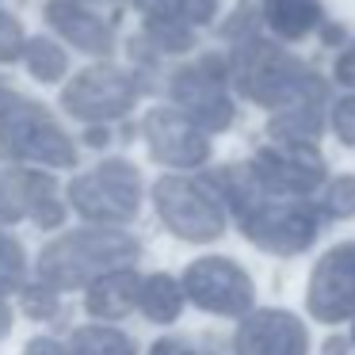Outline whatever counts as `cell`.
Listing matches in <instances>:
<instances>
[{
  "label": "cell",
  "mask_w": 355,
  "mask_h": 355,
  "mask_svg": "<svg viewBox=\"0 0 355 355\" xmlns=\"http://www.w3.org/2000/svg\"><path fill=\"white\" fill-rule=\"evenodd\" d=\"M141 39L153 42V50H161V54H184V50H191V24H184V19H172V16H146V24H141Z\"/></svg>",
  "instance_id": "obj_21"
},
{
  "label": "cell",
  "mask_w": 355,
  "mask_h": 355,
  "mask_svg": "<svg viewBox=\"0 0 355 355\" xmlns=\"http://www.w3.org/2000/svg\"><path fill=\"white\" fill-rule=\"evenodd\" d=\"M153 202H157L161 222L180 241H191V245L218 241L225 233V225H230V202L207 180L161 176L153 187Z\"/></svg>",
  "instance_id": "obj_4"
},
{
  "label": "cell",
  "mask_w": 355,
  "mask_h": 355,
  "mask_svg": "<svg viewBox=\"0 0 355 355\" xmlns=\"http://www.w3.org/2000/svg\"><path fill=\"white\" fill-rule=\"evenodd\" d=\"M31 218L42 230L62 225L65 207L58 199V184L35 168H0V225Z\"/></svg>",
  "instance_id": "obj_11"
},
{
  "label": "cell",
  "mask_w": 355,
  "mask_h": 355,
  "mask_svg": "<svg viewBox=\"0 0 355 355\" xmlns=\"http://www.w3.org/2000/svg\"><path fill=\"white\" fill-rule=\"evenodd\" d=\"M146 16H172V19H184L191 27H202L214 19L218 12V0H134Z\"/></svg>",
  "instance_id": "obj_23"
},
{
  "label": "cell",
  "mask_w": 355,
  "mask_h": 355,
  "mask_svg": "<svg viewBox=\"0 0 355 355\" xmlns=\"http://www.w3.org/2000/svg\"><path fill=\"white\" fill-rule=\"evenodd\" d=\"M46 19L62 39H69L80 54L92 58H107L115 50V39H111V27L96 16L92 8H85L80 0H50L46 4Z\"/></svg>",
  "instance_id": "obj_15"
},
{
  "label": "cell",
  "mask_w": 355,
  "mask_h": 355,
  "mask_svg": "<svg viewBox=\"0 0 355 355\" xmlns=\"http://www.w3.org/2000/svg\"><path fill=\"white\" fill-rule=\"evenodd\" d=\"M184 283H176L172 275H164V271H157V275L141 279V291H138V309L149 317V321L157 324H168L180 317V309H184Z\"/></svg>",
  "instance_id": "obj_19"
},
{
  "label": "cell",
  "mask_w": 355,
  "mask_h": 355,
  "mask_svg": "<svg viewBox=\"0 0 355 355\" xmlns=\"http://www.w3.org/2000/svg\"><path fill=\"white\" fill-rule=\"evenodd\" d=\"M149 355H202V352H195L191 344H184V340H157Z\"/></svg>",
  "instance_id": "obj_31"
},
{
  "label": "cell",
  "mask_w": 355,
  "mask_h": 355,
  "mask_svg": "<svg viewBox=\"0 0 355 355\" xmlns=\"http://www.w3.org/2000/svg\"><path fill=\"white\" fill-rule=\"evenodd\" d=\"M184 291L199 309L218 317H245L252 313V279L241 263L222 256H202L184 271Z\"/></svg>",
  "instance_id": "obj_8"
},
{
  "label": "cell",
  "mask_w": 355,
  "mask_h": 355,
  "mask_svg": "<svg viewBox=\"0 0 355 355\" xmlns=\"http://www.w3.org/2000/svg\"><path fill=\"white\" fill-rule=\"evenodd\" d=\"M16 103H19V96H16V92H8V88H0V119L8 115V111L16 107Z\"/></svg>",
  "instance_id": "obj_32"
},
{
  "label": "cell",
  "mask_w": 355,
  "mask_h": 355,
  "mask_svg": "<svg viewBox=\"0 0 355 355\" xmlns=\"http://www.w3.org/2000/svg\"><path fill=\"white\" fill-rule=\"evenodd\" d=\"M138 291H141V279L126 268H115L88 286L85 306H88V313L100 317V321H115V317H126L138 306Z\"/></svg>",
  "instance_id": "obj_17"
},
{
  "label": "cell",
  "mask_w": 355,
  "mask_h": 355,
  "mask_svg": "<svg viewBox=\"0 0 355 355\" xmlns=\"http://www.w3.org/2000/svg\"><path fill=\"white\" fill-rule=\"evenodd\" d=\"M306 306L317 321H347L355 317V241L329 248L309 275Z\"/></svg>",
  "instance_id": "obj_13"
},
{
  "label": "cell",
  "mask_w": 355,
  "mask_h": 355,
  "mask_svg": "<svg viewBox=\"0 0 355 355\" xmlns=\"http://www.w3.org/2000/svg\"><path fill=\"white\" fill-rule=\"evenodd\" d=\"M321 210L332 218L355 214V176H336L329 180V187L321 191Z\"/></svg>",
  "instance_id": "obj_25"
},
{
  "label": "cell",
  "mask_w": 355,
  "mask_h": 355,
  "mask_svg": "<svg viewBox=\"0 0 355 355\" xmlns=\"http://www.w3.org/2000/svg\"><path fill=\"white\" fill-rule=\"evenodd\" d=\"M24 275H27V256L24 245L8 233H0V294L24 291Z\"/></svg>",
  "instance_id": "obj_24"
},
{
  "label": "cell",
  "mask_w": 355,
  "mask_h": 355,
  "mask_svg": "<svg viewBox=\"0 0 355 355\" xmlns=\"http://www.w3.org/2000/svg\"><path fill=\"white\" fill-rule=\"evenodd\" d=\"M24 62H27V69H31V77L42 80V85H54V80H62L65 69H69V62H65V50L58 46L54 39H27Z\"/></svg>",
  "instance_id": "obj_22"
},
{
  "label": "cell",
  "mask_w": 355,
  "mask_h": 355,
  "mask_svg": "<svg viewBox=\"0 0 355 355\" xmlns=\"http://www.w3.org/2000/svg\"><path fill=\"white\" fill-rule=\"evenodd\" d=\"M237 355H309L306 324L286 309H256L233 336Z\"/></svg>",
  "instance_id": "obj_14"
},
{
  "label": "cell",
  "mask_w": 355,
  "mask_h": 355,
  "mask_svg": "<svg viewBox=\"0 0 355 355\" xmlns=\"http://www.w3.org/2000/svg\"><path fill=\"white\" fill-rule=\"evenodd\" d=\"M69 207L88 222L119 225L130 222L141 207V176L130 161H103L69 184Z\"/></svg>",
  "instance_id": "obj_6"
},
{
  "label": "cell",
  "mask_w": 355,
  "mask_h": 355,
  "mask_svg": "<svg viewBox=\"0 0 355 355\" xmlns=\"http://www.w3.org/2000/svg\"><path fill=\"white\" fill-rule=\"evenodd\" d=\"M103 141H107V134H100V130L88 134V146H103Z\"/></svg>",
  "instance_id": "obj_34"
},
{
  "label": "cell",
  "mask_w": 355,
  "mask_h": 355,
  "mask_svg": "<svg viewBox=\"0 0 355 355\" xmlns=\"http://www.w3.org/2000/svg\"><path fill=\"white\" fill-rule=\"evenodd\" d=\"M12 329V313H8V306H4V294H0V336Z\"/></svg>",
  "instance_id": "obj_33"
},
{
  "label": "cell",
  "mask_w": 355,
  "mask_h": 355,
  "mask_svg": "<svg viewBox=\"0 0 355 355\" xmlns=\"http://www.w3.org/2000/svg\"><path fill=\"white\" fill-rule=\"evenodd\" d=\"M336 77H340V85L355 88V42H352V46H347L340 58H336Z\"/></svg>",
  "instance_id": "obj_30"
},
{
  "label": "cell",
  "mask_w": 355,
  "mask_h": 355,
  "mask_svg": "<svg viewBox=\"0 0 355 355\" xmlns=\"http://www.w3.org/2000/svg\"><path fill=\"white\" fill-rule=\"evenodd\" d=\"M24 313L27 317H54L58 313V291L39 279L35 286H24Z\"/></svg>",
  "instance_id": "obj_26"
},
{
  "label": "cell",
  "mask_w": 355,
  "mask_h": 355,
  "mask_svg": "<svg viewBox=\"0 0 355 355\" xmlns=\"http://www.w3.org/2000/svg\"><path fill=\"white\" fill-rule=\"evenodd\" d=\"M24 355H73V347L58 344V340H50V336H35Z\"/></svg>",
  "instance_id": "obj_29"
},
{
  "label": "cell",
  "mask_w": 355,
  "mask_h": 355,
  "mask_svg": "<svg viewBox=\"0 0 355 355\" xmlns=\"http://www.w3.org/2000/svg\"><path fill=\"white\" fill-rule=\"evenodd\" d=\"M324 100H329L324 96V80L313 77L294 100L275 107L271 134L279 141H317L321 138V123H324Z\"/></svg>",
  "instance_id": "obj_16"
},
{
  "label": "cell",
  "mask_w": 355,
  "mask_h": 355,
  "mask_svg": "<svg viewBox=\"0 0 355 355\" xmlns=\"http://www.w3.org/2000/svg\"><path fill=\"white\" fill-rule=\"evenodd\" d=\"M352 344H355V329H352Z\"/></svg>",
  "instance_id": "obj_36"
},
{
  "label": "cell",
  "mask_w": 355,
  "mask_h": 355,
  "mask_svg": "<svg viewBox=\"0 0 355 355\" xmlns=\"http://www.w3.org/2000/svg\"><path fill=\"white\" fill-rule=\"evenodd\" d=\"M332 130L340 134L344 146H355V96H344V100L332 107Z\"/></svg>",
  "instance_id": "obj_28"
},
{
  "label": "cell",
  "mask_w": 355,
  "mask_h": 355,
  "mask_svg": "<svg viewBox=\"0 0 355 355\" xmlns=\"http://www.w3.org/2000/svg\"><path fill=\"white\" fill-rule=\"evenodd\" d=\"M138 260V241L123 230L96 225V230H77L58 237L54 245L42 248L39 256V279L54 291H77L92 286L100 275Z\"/></svg>",
  "instance_id": "obj_2"
},
{
  "label": "cell",
  "mask_w": 355,
  "mask_h": 355,
  "mask_svg": "<svg viewBox=\"0 0 355 355\" xmlns=\"http://www.w3.org/2000/svg\"><path fill=\"white\" fill-rule=\"evenodd\" d=\"M225 77H230V65L222 58H202L199 65H187L172 77L176 107H184L210 134L225 130L233 123V100L225 92Z\"/></svg>",
  "instance_id": "obj_9"
},
{
  "label": "cell",
  "mask_w": 355,
  "mask_h": 355,
  "mask_svg": "<svg viewBox=\"0 0 355 355\" xmlns=\"http://www.w3.org/2000/svg\"><path fill=\"white\" fill-rule=\"evenodd\" d=\"M252 172L263 187L283 195H309L324 184V161L313 141H279L252 157Z\"/></svg>",
  "instance_id": "obj_12"
},
{
  "label": "cell",
  "mask_w": 355,
  "mask_h": 355,
  "mask_svg": "<svg viewBox=\"0 0 355 355\" xmlns=\"http://www.w3.org/2000/svg\"><path fill=\"white\" fill-rule=\"evenodd\" d=\"M0 157L24 164H46V168H73L77 146L54 123L46 107L19 100L8 115L0 119Z\"/></svg>",
  "instance_id": "obj_5"
},
{
  "label": "cell",
  "mask_w": 355,
  "mask_h": 355,
  "mask_svg": "<svg viewBox=\"0 0 355 355\" xmlns=\"http://www.w3.org/2000/svg\"><path fill=\"white\" fill-rule=\"evenodd\" d=\"M218 184H222V195L233 207V214L241 218V233L252 245H260L263 252L294 256L317 241L321 214H317V207L306 195H283V191L263 187L256 180L252 164L222 172Z\"/></svg>",
  "instance_id": "obj_1"
},
{
  "label": "cell",
  "mask_w": 355,
  "mask_h": 355,
  "mask_svg": "<svg viewBox=\"0 0 355 355\" xmlns=\"http://www.w3.org/2000/svg\"><path fill=\"white\" fill-rule=\"evenodd\" d=\"M134 100H138V80L119 65H92V69L77 73L62 92V107L80 123L123 119L134 107Z\"/></svg>",
  "instance_id": "obj_7"
},
{
  "label": "cell",
  "mask_w": 355,
  "mask_h": 355,
  "mask_svg": "<svg viewBox=\"0 0 355 355\" xmlns=\"http://www.w3.org/2000/svg\"><path fill=\"white\" fill-rule=\"evenodd\" d=\"M24 27H19L16 16H8V12H0V62H16V58H24Z\"/></svg>",
  "instance_id": "obj_27"
},
{
  "label": "cell",
  "mask_w": 355,
  "mask_h": 355,
  "mask_svg": "<svg viewBox=\"0 0 355 355\" xmlns=\"http://www.w3.org/2000/svg\"><path fill=\"white\" fill-rule=\"evenodd\" d=\"M340 344L344 340H329V355H347V352H340Z\"/></svg>",
  "instance_id": "obj_35"
},
{
  "label": "cell",
  "mask_w": 355,
  "mask_h": 355,
  "mask_svg": "<svg viewBox=\"0 0 355 355\" xmlns=\"http://www.w3.org/2000/svg\"><path fill=\"white\" fill-rule=\"evenodd\" d=\"M230 80L245 100L260 103V107H283L286 100L302 92L313 80L306 62L286 54V46L263 39L260 31H245L233 39V58H230Z\"/></svg>",
  "instance_id": "obj_3"
},
{
  "label": "cell",
  "mask_w": 355,
  "mask_h": 355,
  "mask_svg": "<svg viewBox=\"0 0 355 355\" xmlns=\"http://www.w3.org/2000/svg\"><path fill=\"white\" fill-rule=\"evenodd\" d=\"M73 355H138L130 344V336H123L119 329L107 324H85L73 332Z\"/></svg>",
  "instance_id": "obj_20"
},
{
  "label": "cell",
  "mask_w": 355,
  "mask_h": 355,
  "mask_svg": "<svg viewBox=\"0 0 355 355\" xmlns=\"http://www.w3.org/2000/svg\"><path fill=\"white\" fill-rule=\"evenodd\" d=\"M141 130L153 161L168 168H199L210 161V130H202L184 107H153Z\"/></svg>",
  "instance_id": "obj_10"
},
{
  "label": "cell",
  "mask_w": 355,
  "mask_h": 355,
  "mask_svg": "<svg viewBox=\"0 0 355 355\" xmlns=\"http://www.w3.org/2000/svg\"><path fill=\"white\" fill-rule=\"evenodd\" d=\"M260 16L271 35L294 42L306 39L313 27H321V0H263Z\"/></svg>",
  "instance_id": "obj_18"
}]
</instances>
